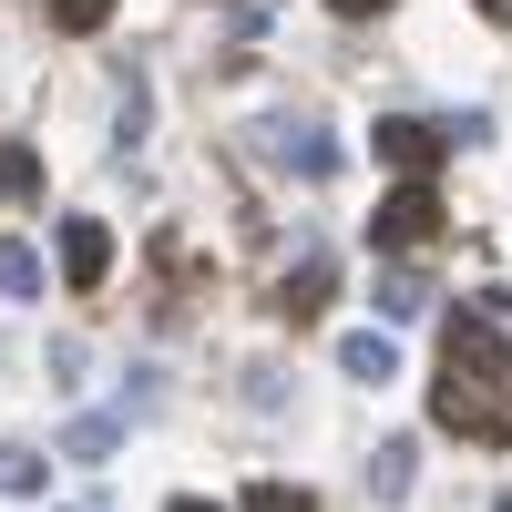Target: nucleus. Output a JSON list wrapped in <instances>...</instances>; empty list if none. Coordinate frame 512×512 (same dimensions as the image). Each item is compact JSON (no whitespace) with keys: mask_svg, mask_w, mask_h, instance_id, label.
<instances>
[{"mask_svg":"<svg viewBox=\"0 0 512 512\" xmlns=\"http://www.w3.org/2000/svg\"><path fill=\"white\" fill-rule=\"evenodd\" d=\"M431 420L461 431L472 451H512V349H502V318L461 308L441 338V379H431Z\"/></svg>","mask_w":512,"mask_h":512,"instance_id":"f257e3e1","label":"nucleus"},{"mask_svg":"<svg viewBox=\"0 0 512 512\" xmlns=\"http://www.w3.org/2000/svg\"><path fill=\"white\" fill-rule=\"evenodd\" d=\"M441 236V195H431V175H400L390 195H379V216H369V246L379 256H420Z\"/></svg>","mask_w":512,"mask_h":512,"instance_id":"f03ea898","label":"nucleus"},{"mask_svg":"<svg viewBox=\"0 0 512 512\" xmlns=\"http://www.w3.org/2000/svg\"><path fill=\"white\" fill-rule=\"evenodd\" d=\"M256 154H267L277 175H297V185H328V175H338L328 123H308V113H267V123H256Z\"/></svg>","mask_w":512,"mask_h":512,"instance_id":"7ed1b4c3","label":"nucleus"},{"mask_svg":"<svg viewBox=\"0 0 512 512\" xmlns=\"http://www.w3.org/2000/svg\"><path fill=\"white\" fill-rule=\"evenodd\" d=\"M103 277H113V226L103 216H62V287L93 297Z\"/></svg>","mask_w":512,"mask_h":512,"instance_id":"20e7f679","label":"nucleus"},{"mask_svg":"<svg viewBox=\"0 0 512 512\" xmlns=\"http://www.w3.org/2000/svg\"><path fill=\"white\" fill-rule=\"evenodd\" d=\"M441 154H451V123H420V113L379 123V164H390V175H431Z\"/></svg>","mask_w":512,"mask_h":512,"instance_id":"39448f33","label":"nucleus"},{"mask_svg":"<svg viewBox=\"0 0 512 512\" xmlns=\"http://www.w3.org/2000/svg\"><path fill=\"white\" fill-rule=\"evenodd\" d=\"M328 287H338V256H328V246H308V256L277 277V318H287V328H308V318L328 308Z\"/></svg>","mask_w":512,"mask_h":512,"instance_id":"423d86ee","label":"nucleus"},{"mask_svg":"<svg viewBox=\"0 0 512 512\" xmlns=\"http://www.w3.org/2000/svg\"><path fill=\"white\" fill-rule=\"evenodd\" d=\"M369 308H379V328H410L420 308H431V277H420L410 256H379V297Z\"/></svg>","mask_w":512,"mask_h":512,"instance_id":"0eeeda50","label":"nucleus"},{"mask_svg":"<svg viewBox=\"0 0 512 512\" xmlns=\"http://www.w3.org/2000/svg\"><path fill=\"white\" fill-rule=\"evenodd\" d=\"M338 369H349L359 390H390V379H400V338L390 328H349V338H338Z\"/></svg>","mask_w":512,"mask_h":512,"instance_id":"6e6552de","label":"nucleus"},{"mask_svg":"<svg viewBox=\"0 0 512 512\" xmlns=\"http://www.w3.org/2000/svg\"><path fill=\"white\" fill-rule=\"evenodd\" d=\"M123 431H134V420H123V410H82V420H62V461H113L123 451Z\"/></svg>","mask_w":512,"mask_h":512,"instance_id":"1a4fd4ad","label":"nucleus"},{"mask_svg":"<svg viewBox=\"0 0 512 512\" xmlns=\"http://www.w3.org/2000/svg\"><path fill=\"white\" fill-rule=\"evenodd\" d=\"M11 492H52V461L21 451V441H0V502H11Z\"/></svg>","mask_w":512,"mask_h":512,"instance_id":"9d476101","label":"nucleus"},{"mask_svg":"<svg viewBox=\"0 0 512 512\" xmlns=\"http://www.w3.org/2000/svg\"><path fill=\"white\" fill-rule=\"evenodd\" d=\"M410 461H420L410 441H379V451H369V492H379V502H400V492H410Z\"/></svg>","mask_w":512,"mask_h":512,"instance_id":"9b49d317","label":"nucleus"},{"mask_svg":"<svg viewBox=\"0 0 512 512\" xmlns=\"http://www.w3.org/2000/svg\"><path fill=\"white\" fill-rule=\"evenodd\" d=\"M0 297H41V256L21 236H0Z\"/></svg>","mask_w":512,"mask_h":512,"instance_id":"f8f14e48","label":"nucleus"},{"mask_svg":"<svg viewBox=\"0 0 512 512\" xmlns=\"http://www.w3.org/2000/svg\"><path fill=\"white\" fill-rule=\"evenodd\" d=\"M144 123H154V93H144V82H123V113H113V144H123V154H144Z\"/></svg>","mask_w":512,"mask_h":512,"instance_id":"ddd939ff","label":"nucleus"},{"mask_svg":"<svg viewBox=\"0 0 512 512\" xmlns=\"http://www.w3.org/2000/svg\"><path fill=\"white\" fill-rule=\"evenodd\" d=\"M113 21V0H52V31H72V41H93Z\"/></svg>","mask_w":512,"mask_h":512,"instance_id":"4468645a","label":"nucleus"},{"mask_svg":"<svg viewBox=\"0 0 512 512\" xmlns=\"http://www.w3.org/2000/svg\"><path fill=\"white\" fill-rule=\"evenodd\" d=\"M0 195H11V205H31V195H41V164H31V144H11V154H0Z\"/></svg>","mask_w":512,"mask_h":512,"instance_id":"2eb2a0df","label":"nucleus"},{"mask_svg":"<svg viewBox=\"0 0 512 512\" xmlns=\"http://www.w3.org/2000/svg\"><path fill=\"white\" fill-rule=\"evenodd\" d=\"M246 512H318V492H308V482H256Z\"/></svg>","mask_w":512,"mask_h":512,"instance_id":"dca6fc26","label":"nucleus"},{"mask_svg":"<svg viewBox=\"0 0 512 512\" xmlns=\"http://www.w3.org/2000/svg\"><path fill=\"white\" fill-rule=\"evenodd\" d=\"M154 400H164V369H134V379H123V420H144Z\"/></svg>","mask_w":512,"mask_h":512,"instance_id":"f3484780","label":"nucleus"},{"mask_svg":"<svg viewBox=\"0 0 512 512\" xmlns=\"http://www.w3.org/2000/svg\"><path fill=\"white\" fill-rule=\"evenodd\" d=\"M328 11H338V21H369V11H390V0H328Z\"/></svg>","mask_w":512,"mask_h":512,"instance_id":"a211bd4d","label":"nucleus"},{"mask_svg":"<svg viewBox=\"0 0 512 512\" xmlns=\"http://www.w3.org/2000/svg\"><path fill=\"white\" fill-rule=\"evenodd\" d=\"M164 512H226V502H195V492H175V502H164Z\"/></svg>","mask_w":512,"mask_h":512,"instance_id":"6ab92c4d","label":"nucleus"},{"mask_svg":"<svg viewBox=\"0 0 512 512\" xmlns=\"http://www.w3.org/2000/svg\"><path fill=\"white\" fill-rule=\"evenodd\" d=\"M482 11H492V21H512V0H482Z\"/></svg>","mask_w":512,"mask_h":512,"instance_id":"aec40b11","label":"nucleus"},{"mask_svg":"<svg viewBox=\"0 0 512 512\" xmlns=\"http://www.w3.org/2000/svg\"><path fill=\"white\" fill-rule=\"evenodd\" d=\"M62 512H103V502H62Z\"/></svg>","mask_w":512,"mask_h":512,"instance_id":"412c9836","label":"nucleus"}]
</instances>
